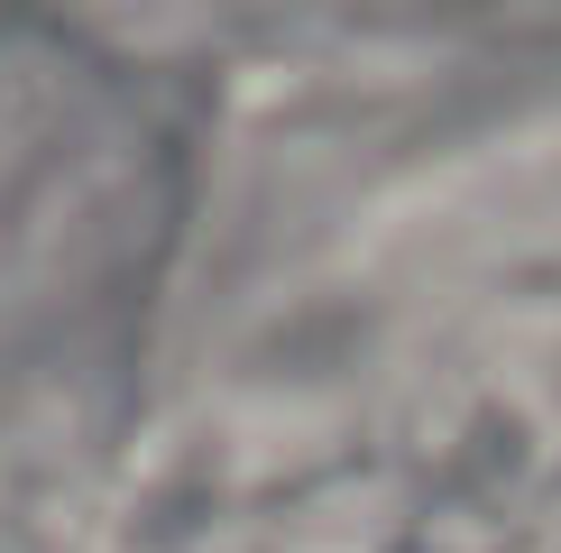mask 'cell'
<instances>
[{"label": "cell", "instance_id": "cell-1", "mask_svg": "<svg viewBox=\"0 0 561 553\" xmlns=\"http://www.w3.org/2000/svg\"><path fill=\"white\" fill-rule=\"evenodd\" d=\"M175 222V129L46 19L0 10V332L56 341L138 295Z\"/></svg>", "mask_w": 561, "mask_h": 553}]
</instances>
